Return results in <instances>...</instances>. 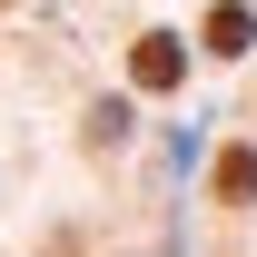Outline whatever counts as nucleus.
Returning <instances> with one entry per match:
<instances>
[{
    "label": "nucleus",
    "mask_w": 257,
    "mask_h": 257,
    "mask_svg": "<svg viewBox=\"0 0 257 257\" xmlns=\"http://www.w3.org/2000/svg\"><path fill=\"white\" fill-rule=\"evenodd\" d=\"M128 79H139V89H178V79H188V40L149 30L139 50H128Z\"/></svg>",
    "instance_id": "obj_1"
},
{
    "label": "nucleus",
    "mask_w": 257,
    "mask_h": 257,
    "mask_svg": "<svg viewBox=\"0 0 257 257\" xmlns=\"http://www.w3.org/2000/svg\"><path fill=\"white\" fill-rule=\"evenodd\" d=\"M218 198H227V208L257 198V149H227V159H218Z\"/></svg>",
    "instance_id": "obj_3"
},
{
    "label": "nucleus",
    "mask_w": 257,
    "mask_h": 257,
    "mask_svg": "<svg viewBox=\"0 0 257 257\" xmlns=\"http://www.w3.org/2000/svg\"><path fill=\"white\" fill-rule=\"evenodd\" d=\"M247 40H257V20L237 10V0H218V10H208V50H218V60H237Z\"/></svg>",
    "instance_id": "obj_2"
}]
</instances>
